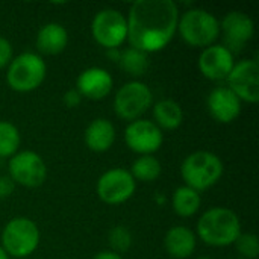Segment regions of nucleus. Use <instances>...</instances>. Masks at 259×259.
Listing matches in <instances>:
<instances>
[{
  "label": "nucleus",
  "mask_w": 259,
  "mask_h": 259,
  "mask_svg": "<svg viewBox=\"0 0 259 259\" xmlns=\"http://www.w3.org/2000/svg\"><path fill=\"white\" fill-rule=\"evenodd\" d=\"M126 21L132 47L153 53L162 50L175 36L179 9L171 0H138L131 6Z\"/></svg>",
  "instance_id": "obj_1"
},
{
  "label": "nucleus",
  "mask_w": 259,
  "mask_h": 259,
  "mask_svg": "<svg viewBox=\"0 0 259 259\" xmlns=\"http://www.w3.org/2000/svg\"><path fill=\"white\" fill-rule=\"evenodd\" d=\"M200 240L214 247H226L237 241L241 234L238 215L228 208H212L206 211L197 223Z\"/></svg>",
  "instance_id": "obj_2"
},
{
  "label": "nucleus",
  "mask_w": 259,
  "mask_h": 259,
  "mask_svg": "<svg viewBox=\"0 0 259 259\" xmlns=\"http://www.w3.org/2000/svg\"><path fill=\"white\" fill-rule=\"evenodd\" d=\"M223 162L217 155L200 150L184 159L181 175L187 187L200 193L214 187L223 176Z\"/></svg>",
  "instance_id": "obj_3"
},
{
  "label": "nucleus",
  "mask_w": 259,
  "mask_h": 259,
  "mask_svg": "<svg viewBox=\"0 0 259 259\" xmlns=\"http://www.w3.org/2000/svg\"><path fill=\"white\" fill-rule=\"evenodd\" d=\"M182 39L193 47H209L220 35L219 20L202 8L188 9L178 23Z\"/></svg>",
  "instance_id": "obj_4"
},
{
  "label": "nucleus",
  "mask_w": 259,
  "mask_h": 259,
  "mask_svg": "<svg viewBox=\"0 0 259 259\" xmlns=\"http://www.w3.org/2000/svg\"><path fill=\"white\" fill-rule=\"evenodd\" d=\"M47 73V67L39 55L36 53H21L11 61L8 68V83L14 91L29 93L36 90Z\"/></svg>",
  "instance_id": "obj_5"
},
{
  "label": "nucleus",
  "mask_w": 259,
  "mask_h": 259,
  "mask_svg": "<svg viewBox=\"0 0 259 259\" xmlns=\"http://www.w3.org/2000/svg\"><path fill=\"white\" fill-rule=\"evenodd\" d=\"M39 243V231L36 225L26 219H12L2 232V247L8 255L15 258H26L35 252Z\"/></svg>",
  "instance_id": "obj_6"
},
{
  "label": "nucleus",
  "mask_w": 259,
  "mask_h": 259,
  "mask_svg": "<svg viewBox=\"0 0 259 259\" xmlns=\"http://www.w3.org/2000/svg\"><path fill=\"white\" fill-rule=\"evenodd\" d=\"M94 39L108 50L118 49L127 38L126 17L117 9H102L91 24Z\"/></svg>",
  "instance_id": "obj_7"
},
{
  "label": "nucleus",
  "mask_w": 259,
  "mask_h": 259,
  "mask_svg": "<svg viewBox=\"0 0 259 259\" xmlns=\"http://www.w3.org/2000/svg\"><path fill=\"white\" fill-rule=\"evenodd\" d=\"M152 91L143 82L134 80L123 85L114 99V109L123 120H138L152 105Z\"/></svg>",
  "instance_id": "obj_8"
},
{
  "label": "nucleus",
  "mask_w": 259,
  "mask_h": 259,
  "mask_svg": "<svg viewBox=\"0 0 259 259\" xmlns=\"http://www.w3.org/2000/svg\"><path fill=\"white\" fill-rule=\"evenodd\" d=\"M8 168L9 178L26 188H36L42 185L47 176V167L42 158L32 150H24L11 156Z\"/></svg>",
  "instance_id": "obj_9"
},
{
  "label": "nucleus",
  "mask_w": 259,
  "mask_h": 259,
  "mask_svg": "<svg viewBox=\"0 0 259 259\" xmlns=\"http://www.w3.org/2000/svg\"><path fill=\"white\" fill-rule=\"evenodd\" d=\"M135 193V179L124 168L105 171L97 182V196L108 205H120Z\"/></svg>",
  "instance_id": "obj_10"
},
{
  "label": "nucleus",
  "mask_w": 259,
  "mask_h": 259,
  "mask_svg": "<svg viewBox=\"0 0 259 259\" xmlns=\"http://www.w3.org/2000/svg\"><path fill=\"white\" fill-rule=\"evenodd\" d=\"M229 90L247 103L259 102V65L255 59H244L234 65L226 77Z\"/></svg>",
  "instance_id": "obj_11"
},
{
  "label": "nucleus",
  "mask_w": 259,
  "mask_h": 259,
  "mask_svg": "<svg viewBox=\"0 0 259 259\" xmlns=\"http://www.w3.org/2000/svg\"><path fill=\"white\" fill-rule=\"evenodd\" d=\"M124 140L135 153L152 155L162 146L164 137L161 129L149 120H135L124 131Z\"/></svg>",
  "instance_id": "obj_12"
},
{
  "label": "nucleus",
  "mask_w": 259,
  "mask_h": 259,
  "mask_svg": "<svg viewBox=\"0 0 259 259\" xmlns=\"http://www.w3.org/2000/svg\"><path fill=\"white\" fill-rule=\"evenodd\" d=\"M220 29H223L225 42H226L225 47L229 52L241 50L246 46V42L252 39L255 33V26H253L252 18L241 11L229 12L223 18Z\"/></svg>",
  "instance_id": "obj_13"
},
{
  "label": "nucleus",
  "mask_w": 259,
  "mask_h": 259,
  "mask_svg": "<svg viewBox=\"0 0 259 259\" xmlns=\"http://www.w3.org/2000/svg\"><path fill=\"white\" fill-rule=\"evenodd\" d=\"M234 65V55L225 46H209L200 53L199 58V68L202 74L211 80L226 79Z\"/></svg>",
  "instance_id": "obj_14"
},
{
  "label": "nucleus",
  "mask_w": 259,
  "mask_h": 259,
  "mask_svg": "<svg viewBox=\"0 0 259 259\" xmlns=\"http://www.w3.org/2000/svg\"><path fill=\"white\" fill-rule=\"evenodd\" d=\"M76 85L82 97H88L91 100H102L111 93L114 80L106 70L91 67L79 74Z\"/></svg>",
  "instance_id": "obj_15"
},
{
  "label": "nucleus",
  "mask_w": 259,
  "mask_h": 259,
  "mask_svg": "<svg viewBox=\"0 0 259 259\" xmlns=\"http://www.w3.org/2000/svg\"><path fill=\"white\" fill-rule=\"evenodd\" d=\"M208 109L219 123H232L241 112V100L226 87H219L208 96Z\"/></svg>",
  "instance_id": "obj_16"
},
{
  "label": "nucleus",
  "mask_w": 259,
  "mask_h": 259,
  "mask_svg": "<svg viewBox=\"0 0 259 259\" xmlns=\"http://www.w3.org/2000/svg\"><path fill=\"white\" fill-rule=\"evenodd\" d=\"M165 249L175 259H185L193 255L196 249V235L185 226H175L165 235Z\"/></svg>",
  "instance_id": "obj_17"
},
{
  "label": "nucleus",
  "mask_w": 259,
  "mask_h": 259,
  "mask_svg": "<svg viewBox=\"0 0 259 259\" xmlns=\"http://www.w3.org/2000/svg\"><path fill=\"white\" fill-rule=\"evenodd\" d=\"M115 141V127L106 118H96L85 131V144L93 152H106Z\"/></svg>",
  "instance_id": "obj_18"
},
{
  "label": "nucleus",
  "mask_w": 259,
  "mask_h": 259,
  "mask_svg": "<svg viewBox=\"0 0 259 259\" xmlns=\"http://www.w3.org/2000/svg\"><path fill=\"white\" fill-rule=\"evenodd\" d=\"M68 42V33L64 26L58 23L44 24L36 36V49L44 55L61 53Z\"/></svg>",
  "instance_id": "obj_19"
},
{
  "label": "nucleus",
  "mask_w": 259,
  "mask_h": 259,
  "mask_svg": "<svg viewBox=\"0 0 259 259\" xmlns=\"http://www.w3.org/2000/svg\"><path fill=\"white\" fill-rule=\"evenodd\" d=\"M153 115L156 120V126L161 129H178L182 124L184 120V112L182 108L179 106V103H176L175 100H161L155 105L153 108Z\"/></svg>",
  "instance_id": "obj_20"
},
{
  "label": "nucleus",
  "mask_w": 259,
  "mask_h": 259,
  "mask_svg": "<svg viewBox=\"0 0 259 259\" xmlns=\"http://www.w3.org/2000/svg\"><path fill=\"white\" fill-rule=\"evenodd\" d=\"M200 194L190 187H179L173 194V209L181 217H191L200 208Z\"/></svg>",
  "instance_id": "obj_21"
},
{
  "label": "nucleus",
  "mask_w": 259,
  "mask_h": 259,
  "mask_svg": "<svg viewBox=\"0 0 259 259\" xmlns=\"http://www.w3.org/2000/svg\"><path fill=\"white\" fill-rule=\"evenodd\" d=\"M118 64L131 76H143L149 68L147 53H144L138 49H134V47L126 49V50L120 52Z\"/></svg>",
  "instance_id": "obj_22"
},
{
  "label": "nucleus",
  "mask_w": 259,
  "mask_h": 259,
  "mask_svg": "<svg viewBox=\"0 0 259 259\" xmlns=\"http://www.w3.org/2000/svg\"><path fill=\"white\" fill-rule=\"evenodd\" d=\"M161 164L156 158H153L152 155H144L140 156L138 159H135V162L132 164V178L138 179L141 182H152L156 181L161 176Z\"/></svg>",
  "instance_id": "obj_23"
},
{
  "label": "nucleus",
  "mask_w": 259,
  "mask_h": 259,
  "mask_svg": "<svg viewBox=\"0 0 259 259\" xmlns=\"http://www.w3.org/2000/svg\"><path fill=\"white\" fill-rule=\"evenodd\" d=\"M20 147V132L9 121H0V158H11Z\"/></svg>",
  "instance_id": "obj_24"
},
{
  "label": "nucleus",
  "mask_w": 259,
  "mask_h": 259,
  "mask_svg": "<svg viewBox=\"0 0 259 259\" xmlns=\"http://www.w3.org/2000/svg\"><path fill=\"white\" fill-rule=\"evenodd\" d=\"M109 244L117 252H126L132 244V235H131L129 229L124 226L112 228L109 232Z\"/></svg>",
  "instance_id": "obj_25"
},
{
  "label": "nucleus",
  "mask_w": 259,
  "mask_h": 259,
  "mask_svg": "<svg viewBox=\"0 0 259 259\" xmlns=\"http://www.w3.org/2000/svg\"><path fill=\"white\" fill-rule=\"evenodd\" d=\"M238 252L247 259L258 258L259 255V241L258 237L253 234H240V237L235 241Z\"/></svg>",
  "instance_id": "obj_26"
},
{
  "label": "nucleus",
  "mask_w": 259,
  "mask_h": 259,
  "mask_svg": "<svg viewBox=\"0 0 259 259\" xmlns=\"http://www.w3.org/2000/svg\"><path fill=\"white\" fill-rule=\"evenodd\" d=\"M12 61V46L11 42L0 36V68H5Z\"/></svg>",
  "instance_id": "obj_27"
},
{
  "label": "nucleus",
  "mask_w": 259,
  "mask_h": 259,
  "mask_svg": "<svg viewBox=\"0 0 259 259\" xmlns=\"http://www.w3.org/2000/svg\"><path fill=\"white\" fill-rule=\"evenodd\" d=\"M15 182L9 176H0V199H6L14 193Z\"/></svg>",
  "instance_id": "obj_28"
},
{
  "label": "nucleus",
  "mask_w": 259,
  "mask_h": 259,
  "mask_svg": "<svg viewBox=\"0 0 259 259\" xmlns=\"http://www.w3.org/2000/svg\"><path fill=\"white\" fill-rule=\"evenodd\" d=\"M80 102H82V96L79 94L77 90H70V91H67L65 96H64V103H65V106H68V108H74V106L80 105Z\"/></svg>",
  "instance_id": "obj_29"
},
{
  "label": "nucleus",
  "mask_w": 259,
  "mask_h": 259,
  "mask_svg": "<svg viewBox=\"0 0 259 259\" xmlns=\"http://www.w3.org/2000/svg\"><path fill=\"white\" fill-rule=\"evenodd\" d=\"M93 259H121V256L118 253L112 252V250H105V252L97 253Z\"/></svg>",
  "instance_id": "obj_30"
},
{
  "label": "nucleus",
  "mask_w": 259,
  "mask_h": 259,
  "mask_svg": "<svg viewBox=\"0 0 259 259\" xmlns=\"http://www.w3.org/2000/svg\"><path fill=\"white\" fill-rule=\"evenodd\" d=\"M0 259H8V253L5 252V249L0 246Z\"/></svg>",
  "instance_id": "obj_31"
},
{
  "label": "nucleus",
  "mask_w": 259,
  "mask_h": 259,
  "mask_svg": "<svg viewBox=\"0 0 259 259\" xmlns=\"http://www.w3.org/2000/svg\"><path fill=\"white\" fill-rule=\"evenodd\" d=\"M197 259H211V258H205V256H203V258H197Z\"/></svg>",
  "instance_id": "obj_32"
}]
</instances>
